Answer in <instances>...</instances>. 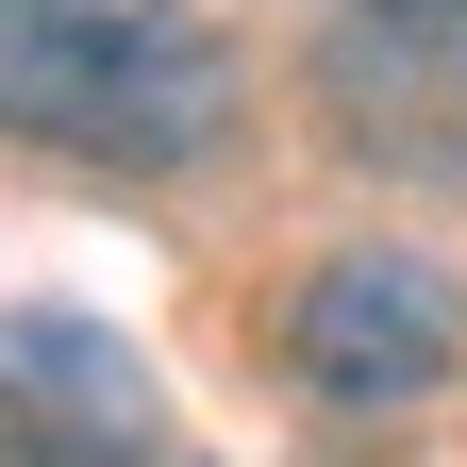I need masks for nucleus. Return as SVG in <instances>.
Listing matches in <instances>:
<instances>
[{"mask_svg": "<svg viewBox=\"0 0 467 467\" xmlns=\"http://www.w3.org/2000/svg\"><path fill=\"white\" fill-rule=\"evenodd\" d=\"M0 467H167L150 350L84 301H0Z\"/></svg>", "mask_w": 467, "mask_h": 467, "instance_id": "nucleus-2", "label": "nucleus"}, {"mask_svg": "<svg viewBox=\"0 0 467 467\" xmlns=\"http://www.w3.org/2000/svg\"><path fill=\"white\" fill-rule=\"evenodd\" d=\"M234 117V50L201 0H0V134L84 167H184Z\"/></svg>", "mask_w": 467, "mask_h": 467, "instance_id": "nucleus-1", "label": "nucleus"}, {"mask_svg": "<svg viewBox=\"0 0 467 467\" xmlns=\"http://www.w3.org/2000/svg\"><path fill=\"white\" fill-rule=\"evenodd\" d=\"M368 17H384L400 50H467V0H368Z\"/></svg>", "mask_w": 467, "mask_h": 467, "instance_id": "nucleus-4", "label": "nucleus"}, {"mask_svg": "<svg viewBox=\"0 0 467 467\" xmlns=\"http://www.w3.org/2000/svg\"><path fill=\"white\" fill-rule=\"evenodd\" d=\"M451 350H467L451 267H418V251H334L301 301H284V368H301L317 418H400V400L451 384Z\"/></svg>", "mask_w": 467, "mask_h": 467, "instance_id": "nucleus-3", "label": "nucleus"}]
</instances>
